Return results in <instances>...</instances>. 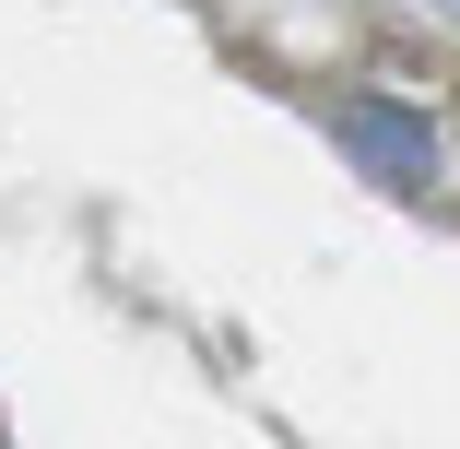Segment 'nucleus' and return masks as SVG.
I'll use <instances>...</instances> for the list:
<instances>
[{
    "mask_svg": "<svg viewBox=\"0 0 460 449\" xmlns=\"http://www.w3.org/2000/svg\"><path fill=\"white\" fill-rule=\"evenodd\" d=\"M342 130H354V142H366V154H378V166H390V177H413V190H425V130H402V119H390V107H342Z\"/></svg>",
    "mask_w": 460,
    "mask_h": 449,
    "instance_id": "f257e3e1",
    "label": "nucleus"
}]
</instances>
